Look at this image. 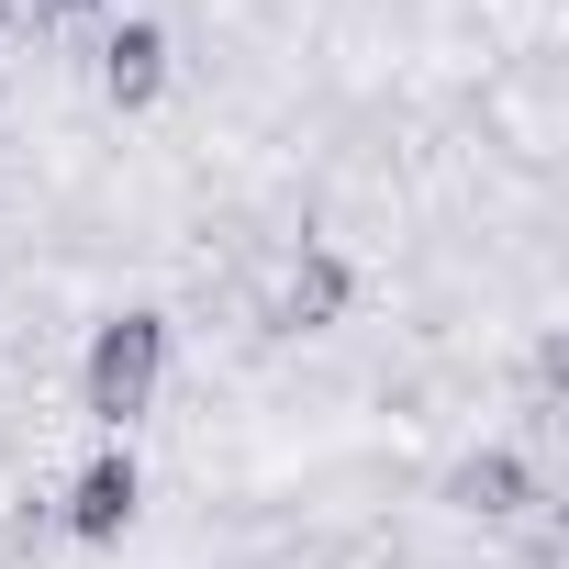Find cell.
<instances>
[{"label":"cell","instance_id":"7","mask_svg":"<svg viewBox=\"0 0 569 569\" xmlns=\"http://www.w3.org/2000/svg\"><path fill=\"white\" fill-rule=\"evenodd\" d=\"M0 123H12V79H0Z\"/></svg>","mask_w":569,"mask_h":569},{"label":"cell","instance_id":"2","mask_svg":"<svg viewBox=\"0 0 569 569\" xmlns=\"http://www.w3.org/2000/svg\"><path fill=\"white\" fill-rule=\"evenodd\" d=\"M358 313H369V257H358L347 234H325V223L279 234L268 291H257V336H279V347H325V336H347Z\"/></svg>","mask_w":569,"mask_h":569},{"label":"cell","instance_id":"5","mask_svg":"<svg viewBox=\"0 0 569 569\" xmlns=\"http://www.w3.org/2000/svg\"><path fill=\"white\" fill-rule=\"evenodd\" d=\"M46 23H90V12H112V0H34Z\"/></svg>","mask_w":569,"mask_h":569},{"label":"cell","instance_id":"4","mask_svg":"<svg viewBox=\"0 0 569 569\" xmlns=\"http://www.w3.org/2000/svg\"><path fill=\"white\" fill-rule=\"evenodd\" d=\"M168 79H179V34H168L157 12H112V23L90 34V90H101V112H157Z\"/></svg>","mask_w":569,"mask_h":569},{"label":"cell","instance_id":"3","mask_svg":"<svg viewBox=\"0 0 569 569\" xmlns=\"http://www.w3.org/2000/svg\"><path fill=\"white\" fill-rule=\"evenodd\" d=\"M146 491H157V480H146L134 436H90V447H79V469L46 491V525H57L68 547H90V558H101V547H123V536L146 525Z\"/></svg>","mask_w":569,"mask_h":569},{"label":"cell","instance_id":"6","mask_svg":"<svg viewBox=\"0 0 569 569\" xmlns=\"http://www.w3.org/2000/svg\"><path fill=\"white\" fill-rule=\"evenodd\" d=\"M12 23H23V0H0V46H12Z\"/></svg>","mask_w":569,"mask_h":569},{"label":"cell","instance_id":"1","mask_svg":"<svg viewBox=\"0 0 569 569\" xmlns=\"http://www.w3.org/2000/svg\"><path fill=\"white\" fill-rule=\"evenodd\" d=\"M168 380H179V313H168V302H112V313H90L79 380H68L90 436H134V425L168 402Z\"/></svg>","mask_w":569,"mask_h":569}]
</instances>
